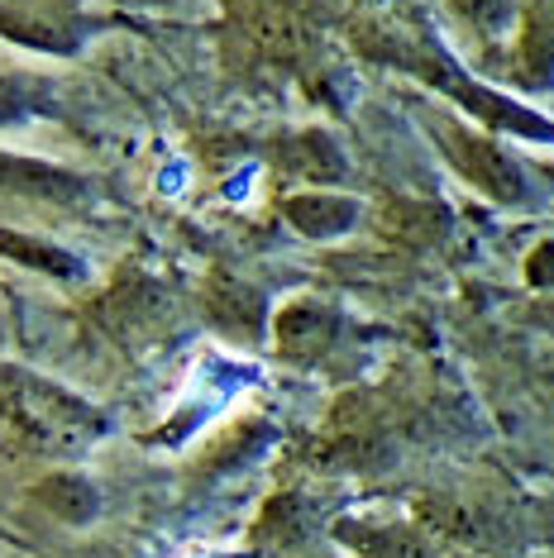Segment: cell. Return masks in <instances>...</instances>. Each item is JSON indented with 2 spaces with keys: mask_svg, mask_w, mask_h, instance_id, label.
<instances>
[{
  "mask_svg": "<svg viewBox=\"0 0 554 558\" xmlns=\"http://www.w3.org/2000/svg\"><path fill=\"white\" fill-rule=\"evenodd\" d=\"M100 435L96 411L24 367H0V453H72Z\"/></svg>",
  "mask_w": 554,
  "mask_h": 558,
  "instance_id": "1",
  "label": "cell"
},
{
  "mask_svg": "<svg viewBox=\"0 0 554 558\" xmlns=\"http://www.w3.org/2000/svg\"><path fill=\"white\" fill-rule=\"evenodd\" d=\"M0 34L34 48L68 53L82 39V20L68 0H0Z\"/></svg>",
  "mask_w": 554,
  "mask_h": 558,
  "instance_id": "2",
  "label": "cell"
},
{
  "mask_svg": "<svg viewBox=\"0 0 554 558\" xmlns=\"http://www.w3.org/2000/svg\"><path fill=\"white\" fill-rule=\"evenodd\" d=\"M469 15H478V20H497V10H502V0H459Z\"/></svg>",
  "mask_w": 554,
  "mask_h": 558,
  "instance_id": "4",
  "label": "cell"
},
{
  "mask_svg": "<svg viewBox=\"0 0 554 558\" xmlns=\"http://www.w3.org/2000/svg\"><path fill=\"white\" fill-rule=\"evenodd\" d=\"M0 186L10 192H34V196H72L77 182L68 172H53L44 162H24V158H5L0 154Z\"/></svg>",
  "mask_w": 554,
  "mask_h": 558,
  "instance_id": "3",
  "label": "cell"
}]
</instances>
